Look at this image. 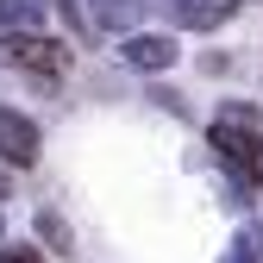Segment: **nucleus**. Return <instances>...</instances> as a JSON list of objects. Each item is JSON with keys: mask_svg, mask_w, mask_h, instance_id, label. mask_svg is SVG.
I'll return each mask as SVG.
<instances>
[{"mask_svg": "<svg viewBox=\"0 0 263 263\" xmlns=\"http://www.w3.org/2000/svg\"><path fill=\"white\" fill-rule=\"evenodd\" d=\"M0 63L31 82H57L63 69H69V50H63L57 38H0Z\"/></svg>", "mask_w": 263, "mask_h": 263, "instance_id": "obj_1", "label": "nucleus"}, {"mask_svg": "<svg viewBox=\"0 0 263 263\" xmlns=\"http://www.w3.org/2000/svg\"><path fill=\"white\" fill-rule=\"evenodd\" d=\"M213 151L226 157V170H232V176H245L251 188H263V138H257L251 125L219 119V125H213Z\"/></svg>", "mask_w": 263, "mask_h": 263, "instance_id": "obj_2", "label": "nucleus"}, {"mask_svg": "<svg viewBox=\"0 0 263 263\" xmlns=\"http://www.w3.org/2000/svg\"><path fill=\"white\" fill-rule=\"evenodd\" d=\"M31 157H38V125H31L25 113L0 107V163H7V170H25Z\"/></svg>", "mask_w": 263, "mask_h": 263, "instance_id": "obj_3", "label": "nucleus"}, {"mask_svg": "<svg viewBox=\"0 0 263 263\" xmlns=\"http://www.w3.org/2000/svg\"><path fill=\"white\" fill-rule=\"evenodd\" d=\"M125 57H132V63H138V69H144V63H151V69H157V63H170V44H163V38H138V44H132Z\"/></svg>", "mask_w": 263, "mask_h": 263, "instance_id": "obj_4", "label": "nucleus"}, {"mask_svg": "<svg viewBox=\"0 0 263 263\" xmlns=\"http://www.w3.org/2000/svg\"><path fill=\"white\" fill-rule=\"evenodd\" d=\"M0 263H38V251H25V245H13V251H0Z\"/></svg>", "mask_w": 263, "mask_h": 263, "instance_id": "obj_5", "label": "nucleus"}, {"mask_svg": "<svg viewBox=\"0 0 263 263\" xmlns=\"http://www.w3.org/2000/svg\"><path fill=\"white\" fill-rule=\"evenodd\" d=\"M0 194H7V163H0Z\"/></svg>", "mask_w": 263, "mask_h": 263, "instance_id": "obj_6", "label": "nucleus"}]
</instances>
